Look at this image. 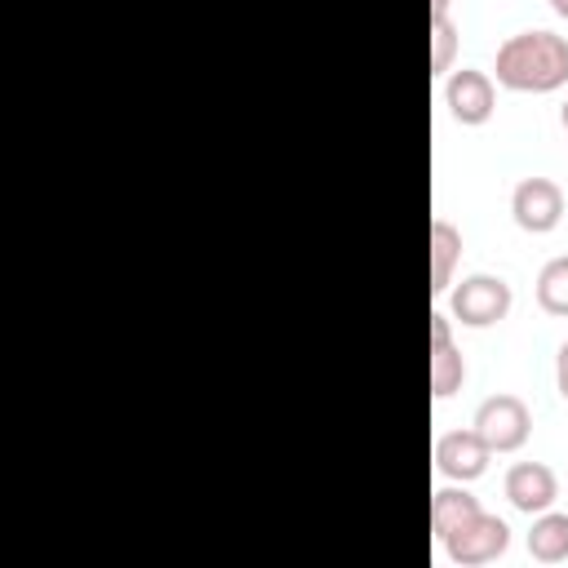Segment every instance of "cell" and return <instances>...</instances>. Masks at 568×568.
<instances>
[{
  "label": "cell",
  "instance_id": "cell-6",
  "mask_svg": "<svg viewBox=\"0 0 568 568\" xmlns=\"http://www.w3.org/2000/svg\"><path fill=\"white\" fill-rule=\"evenodd\" d=\"M444 106L466 129L488 124L493 111H497V84H493V75L488 71H475V67H457L448 75V84H444Z\"/></svg>",
  "mask_w": 568,
  "mask_h": 568
},
{
  "label": "cell",
  "instance_id": "cell-11",
  "mask_svg": "<svg viewBox=\"0 0 568 568\" xmlns=\"http://www.w3.org/2000/svg\"><path fill=\"white\" fill-rule=\"evenodd\" d=\"M457 257H462V231L448 217H435L430 222V293L435 297L453 288Z\"/></svg>",
  "mask_w": 568,
  "mask_h": 568
},
{
  "label": "cell",
  "instance_id": "cell-2",
  "mask_svg": "<svg viewBox=\"0 0 568 568\" xmlns=\"http://www.w3.org/2000/svg\"><path fill=\"white\" fill-rule=\"evenodd\" d=\"M510 306H515L510 284L501 275H488V271L466 275L462 284L448 288V315L462 328H493L510 315Z\"/></svg>",
  "mask_w": 568,
  "mask_h": 568
},
{
  "label": "cell",
  "instance_id": "cell-13",
  "mask_svg": "<svg viewBox=\"0 0 568 568\" xmlns=\"http://www.w3.org/2000/svg\"><path fill=\"white\" fill-rule=\"evenodd\" d=\"M537 306H541L546 315L568 320V253H564V257H550V262L537 271Z\"/></svg>",
  "mask_w": 568,
  "mask_h": 568
},
{
  "label": "cell",
  "instance_id": "cell-5",
  "mask_svg": "<svg viewBox=\"0 0 568 568\" xmlns=\"http://www.w3.org/2000/svg\"><path fill=\"white\" fill-rule=\"evenodd\" d=\"M510 217L528 235H550L564 222V191L555 178H524L510 191Z\"/></svg>",
  "mask_w": 568,
  "mask_h": 568
},
{
  "label": "cell",
  "instance_id": "cell-17",
  "mask_svg": "<svg viewBox=\"0 0 568 568\" xmlns=\"http://www.w3.org/2000/svg\"><path fill=\"white\" fill-rule=\"evenodd\" d=\"M430 13H448V0H430Z\"/></svg>",
  "mask_w": 568,
  "mask_h": 568
},
{
  "label": "cell",
  "instance_id": "cell-1",
  "mask_svg": "<svg viewBox=\"0 0 568 568\" xmlns=\"http://www.w3.org/2000/svg\"><path fill=\"white\" fill-rule=\"evenodd\" d=\"M497 84L510 93H555L568 84V40L555 31H519L497 49Z\"/></svg>",
  "mask_w": 568,
  "mask_h": 568
},
{
  "label": "cell",
  "instance_id": "cell-9",
  "mask_svg": "<svg viewBox=\"0 0 568 568\" xmlns=\"http://www.w3.org/2000/svg\"><path fill=\"white\" fill-rule=\"evenodd\" d=\"M501 488H506V501L515 510H524V515H541L559 497V479H555V470L546 462H515L506 470V484Z\"/></svg>",
  "mask_w": 568,
  "mask_h": 568
},
{
  "label": "cell",
  "instance_id": "cell-12",
  "mask_svg": "<svg viewBox=\"0 0 568 568\" xmlns=\"http://www.w3.org/2000/svg\"><path fill=\"white\" fill-rule=\"evenodd\" d=\"M528 555L537 564H564L568 559V515L541 510L528 528Z\"/></svg>",
  "mask_w": 568,
  "mask_h": 568
},
{
  "label": "cell",
  "instance_id": "cell-18",
  "mask_svg": "<svg viewBox=\"0 0 568 568\" xmlns=\"http://www.w3.org/2000/svg\"><path fill=\"white\" fill-rule=\"evenodd\" d=\"M559 124H564V129H568V102H564V111H559Z\"/></svg>",
  "mask_w": 568,
  "mask_h": 568
},
{
  "label": "cell",
  "instance_id": "cell-8",
  "mask_svg": "<svg viewBox=\"0 0 568 568\" xmlns=\"http://www.w3.org/2000/svg\"><path fill=\"white\" fill-rule=\"evenodd\" d=\"M462 382H466V359L453 342V315L435 311L430 315V395L448 399L462 390Z\"/></svg>",
  "mask_w": 568,
  "mask_h": 568
},
{
  "label": "cell",
  "instance_id": "cell-15",
  "mask_svg": "<svg viewBox=\"0 0 568 568\" xmlns=\"http://www.w3.org/2000/svg\"><path fill=\"white\" fill-rule=\"evenodd\" d=\"M555 386H559V395H564V404H568V342H564L559 355H555Z\"/></svg>",
  "mask_w": 568,
  "mask_h": 568
},
{
  "label": "cell",
  "instance_id": "cell-3",
  "mask_svg": "<svg viewBox=\"0 0 568 568\" xmlns=\"http://www.w3.org/2000/svg\"><path fill=\"white\" fill-rule=\"evenodd\" d=\"M470 426L479 430V439L493 453H519L528 444V435H532V413H528V404L519 395H506L501 390V395H488L475 408V422Z\"/></svg>",
  "mask_w": 568,
  "mask_h": 568
},
{
  "label": "cell",
  "instance_id": "cell-16",
  "mask_svg": "<svg viewBox=\"0 0 568 568\" xmlns=\"http://www.w3.org/2000/svg\"><path fill=\"white\" fill-rule=\"evenodd\" d=\"M546 4H550V9H555L564 22H568V0H546Z\"/></svg>",
  "mask_w": 568,
  "mask_h": 568
},
{
  "label": "cell",
  "instance_id": "cell-14",
  "mask_svg": "<svg viewBox=\"0 0 568 568\" xmlns=\"http://www.w3.org/2000/svg\"><path fill=\"white\" fill-rule=\"evenodd\" d=\"M457 22L448 13H430V75L453 71V53H457Z\"/></svg>",
  "mask_w": 568,
  "mask_h": 568
},
{
  "label": "cell",
  "instance_id": "cell-4",
  "mask_svg": "<svg viewBox=\"0 0 568 568\" xmlns=\"http://www.w3.org/2000/svg\"><path fill=\"white\" fill-rule=\"evenodd\" d=\"M439 546H444V555H448L457 568H484V564H493V559L506 555V546H510V528H506V519L479 510L466 528H457V532L444 537Z\"/></svg>",
  "mask_w": 568,
  "mask_h": 568
},
{
  "label": "cell",
  "instance_id": "cell-10",
  "mask_svg": "<svg viewBox=\"0 0 568 568\" xmlns=\"http://www.w3.org/2000/svg\"><path fill=\"white\" fill-rule=\"evenodd\" d=\"M479 510H484L479 497L466 493L462 484H457V488H435V493H430V528H435V541H444V537H453L457 528H466Z\"/></svg>",
  "mask_w": 568,
  "mask_h": 568
},
{
  "label": "cell",
  "instance_id": "cell-7",
  "mask_svg": "<svg viewBox=\"0 0 568 568\" xmlns=\"http://www.w3.org/2000/svg\"><path fill=\"white\" fill-rule=\"evenodd\" d=\"M488 457H493V448L479 439L475 426H470V430H444V435L435 439V470L448 475L453 484L479 479V475L488 470Z\"/></svg>",
  "mask_w": 568,
  "mask_h": 568
}]
</instances>
